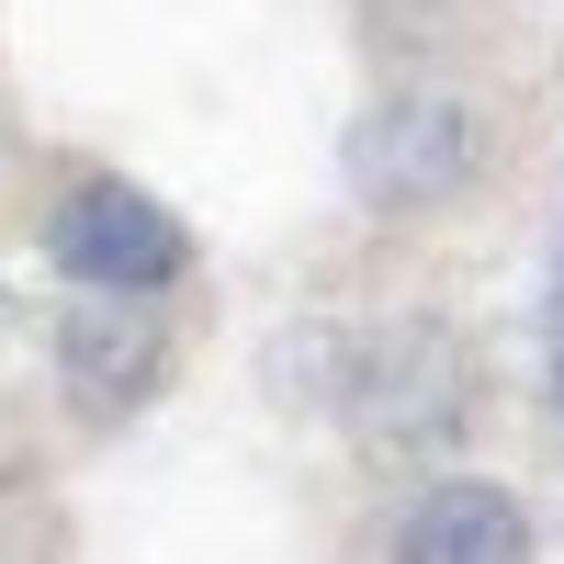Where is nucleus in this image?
<instances>
[{"mask_svg": "<svg viewBox=\"0 0 564 564\" xmlns=\"http://www.w3.org/2000/svg\"><path fill=\"white\" fill-rule=\"evenodd\" d=\"M395 564H531V508L486 475H452L395 520Z\"/></svg>", "mask_w": 564, "mask_h": 564, "instance_id": "obj_5", "label": "nucleus"}, {"mask_svg": "<svg viewBox=\"0 0 564 564\" xmlns=\"http://www.w3.org/2000/svg\"><path fill=\"white\" fill-rule=\"evenodd\" d=\"M271 395L282 406H316V417H350V384H361V327L339 316H305V327H282L271 339Z\"/></svg>", "mask_w": 564, "mask_h": 564, "instance_id": "obj_6", "label": "nucleus"}, {"mask_svg": "<svg viewBox=\"0 0 564 564\" xmlns=\"http://www.w3.org/2000/svg\"><path fill=\"white\" fill-rule=\"evenodd\" d=\"M553 327H564V271H553Z\"/></svg>", "mask_w": 564, "mask_h": 564, "instance_id": "obj_7", "label": "nucleus"}, {"mask_svg": "<svg viewBox=\"0 0 564 564\" xmlns=\"http://www.w3.org/2000/svg\"><path fill=\"white\" fill-rule=\"evenodd\" d=\"M553 395H564V350H553Z\"/></svg>", "mask_w": 564, "mask_h": 564, "instance_id": "obj_8", "label": "nucleus"}, {"mask_svg": "<svg viewBox=\"0 0 564 564\" xmlns=\"http://www.w3.org/2000/svg\"><path fill=\"white\" fill-rule=\"evenodd\" d=\"M463 417V350L441 327H361V384H350V430L372 441H441Z\"/></svg>", "mask_w": 564, "mask_h": 564, "instance_id": "obj_4", "label": "nucleus"}, {"mask_svg": "<svg viewBox=\"0 0 564 564\" xmlns=\"http://www.w3.org/2000/svg\"><path fill=\"white\" fill-rule=\"evenodd\" d=\"M57 384L79 395V417H135L159 384H170V327L159 305H124V294H90L57 316Z\"/></svg>", "mask_w": 564, "mask_h": 564, "instance_id": "obj_3", "label": "nucleus"}, {"mask_svg": "<svg viewBox=\"0 0 564 564\" xmlns=\"http://www.w3.org/2000/svg\"><path fill=\"white\" fill-rule=\"evenodd\" d=\"M45 260H57L79 294H124L148 305L159 282H181V260H193V238H181V215L159 193H135V181H79V193L45 215Z\"/></svg>", "mask_w": 564, "mask_h": 564, "instance_id": "obj_2", "label": "nucleus"}, {"mask_svg": "<svg viewBox=\"0 0 564 564\" xmlns=\"http://www.w3.org/2000/svg\"><path fill=\"white\" fill-rule=\"evenodd\" d=\"M339 170H350V193H361L372 215L452 204L463 181L486 170V124H475V102H452V90H395V102H372V113L350 124Z\"/></svg>", "mask_w": 564, "mask_h": 564, "instance_id": "obj_1", "label": "nucleus"}]
</instances>
